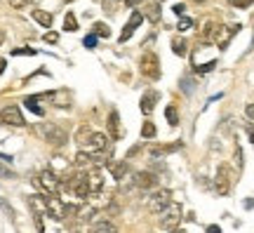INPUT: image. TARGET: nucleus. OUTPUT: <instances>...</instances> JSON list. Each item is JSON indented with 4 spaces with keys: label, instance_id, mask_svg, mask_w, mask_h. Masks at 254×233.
Instances as JSON below:
<instances>
[{
    "label": "nucleus",
    "instance_id": "f257e3e1",
    "mask_svg": "<svg viewBox=\"0 0 254 233\" xmlns=\"http://www.w3.org/2000/svg\"><path fill=\"white\" fill-rule=\"evenodd\" d=\"M182 217H184L182 205H179V203H170V205L160 212V229H165V231H174L177 226L182 224Z\"/></svg>",
    "mask_w": 254,
    "mask_h": 233
},
{
    "label": "nucleus",
    "instance_id": "f03ea898",
    "mask_svg": "<svg viewBox=\"0 0 254 233\" xmlns=\"http://www.w3.org/2000/svg\"><path fill=\"white\" fill-rule=\"evenodd\" d=\"M38 135L43 137L47 144H52V146H64V144L68 142L66 130L52 125V123H43V125H38Z\"/></svg>",
    "mask_w": 254,
    "mask_h": 233
},
{
    "label": "nucleus",
    "instance_id": "7ed1b4c3",
    "mask_svg": "<svg viewBox=\"0 0 254 233\" xmlns=\"http://www.w3.org/2000/svg\"><path fill=\"white\" fill-rule=\"evenodd\" d=\"M139 66H141V73H144L146 78H151V80H158V78H160V59H158L153 52H146L144 57H141Z\"/></svg>",
    "mask_w": 254,
    "mask_h": 233
},
{
    "label": "nucleus",
    "instance_id": "20e7f679",
    "mask_svg": "<svg viewBox=\"0 0 254 233\" xmlns=\"http://www.w3.org/2000/svg\"><path fill=\"white\" fill-rule=\"evenodd\" d=\"M172 203V193L167 191V188H163V191H155L153 196L148 198V212H153V215H160L165 207Z\"/></svg>",
    "mask_w": 254,
    "mask_h": 233
},
{
    "label": "nucleus",
    "instance_id": "39448f33",
    "mask_svg": "<svg viewBox=\"0 0 254 233\" xmlns=\"http://www.w3.org/2000/svg\"><path fill=\"white\" fill-rule=\"evenodd\" d=\"M214 191L219 196H226L231 191V170H228V165H219L217 179H214Z\"/></svg>",
    "mask_w": 254,
    "mask_h": 233
},
{
    "label": "nucleus",
    "instance_id": "423d86ee",
    "mask_svg": "<svg viewBox=\"0 0 254 233\" xmlns=\"http://www.w3.org/2000/svg\"><path fill=\"white\" fill-rule=\"evenodd\" d=\"M0 118H2V123H5V125H14V127L26 125V120H24V116H21L19 106H14V104L2 108V111H0Z\"/></svg>",
    "mask_w": 254,
    "mask_h": 233
},
{
    "label": "nucleus",
    "instance_id": "0eeeda50",
    "mask_svg": "<svg viewBox=\"0 0 254 233\" xmlns=\"http://www.w3.org/2000/svg\"><path fill=\"white\" fill-rule=\"evenodd\" d=\"M47 215L57 219V222H64L66 219V203H62L57 193H50L47 196Z\"/></svg>",
    "mask_w": 254,
    "mask_h": 233
},
{
    "label": "nucleus",
    "instance_id": "6e6552de",
    "mask_svg": "<svg viewBox=\"0 0 254 233\" xmlns=\"http://www.w3.org/2000/svg\"><path fill=\"white\" fill-rule=\"evenodd\" d=\"M38 184L45 188L47 193H57V191L62 188V181L57 179V172H52V170L40 172V177H38Z\"/></svg>",
    "mask_w": 254,
    "mask_h": 233
},
{
    "label": "nucleus",
    "instance_id": "1a4fd4ad",
    "mask_svg": "<svg viewBox=\"0 0 254 233\" xmlns=\"http://www.w3.org/2000/svg\"><path fill=\"white\" fill-rule=\"evenodd\" d=\"M85 149L92 153H106V149H109V137L101 135V132H92L90 142L85 144Z\"/></svg>",
    "mask_w": 254,
    "mask_h": 233
},
{
    "label": "nucleus",
    "instance_id": "9d476101",
    "mask_svg": "<svg viewBox=\"0 0 254 233\" xmlns=\"http://www.w3.org/2000/svg\"><path fill=\"white\" fill-rule=\"evenodd\" d=\"M238 28H240L238 24H231V26H219L217 28V36H214V43H217V45L224 50V47L231 43V38L238 33Z\"/></svg>",
    "mask_w": 254,
    "mask_h": 233
},
{
    "label": "nucleus",
    "instance_id": "9b49d317",
    "mask_svg": "<svg viewBox=\"0 0 254 233\" xmlns=\"http://www.w3.org/2000/svg\"><path fill=\"white\" fill-rule=\"evenodd\" d=\"M144 21V17H141V12H132V17H129V21H127V26L123 28V33H120V43H127L129 38H132V33H134V28L139 26Z\"/></svg>",
    "mask_w": 254,
    "mask_h": 233
},
{
    "label": "nucleus",
    "instance_id": "f8f14e48",
    "mask_svg": "<svg viewBox=\"0 0 254 233\" xmlns=\"http://www.w3.org/2000/svg\"><path fill=\"white\" fill-rule=\"evenodd\" d=\"M106 125H109V137L113 139V142H118L120 137H123V132H120V116H118V111H116V108L111 111L109 123H106Z\"/></svg>",
    "mask_w": 254,
    "mask_h": 233
},
{
    "label": "nucleus",
    "instance_id": "ddd939ff",
    "mask_svg": "<svg viewBox=\"0 0 254 233\" xmlns=\"http://www.w3.org/2000/svg\"><path fill=\"white\" fill-rule=\"evenodd\" d=\"M155 101H158V92H153V90H148L144 97H141V113H144V116H151V113H153Z\"/></svg>",
    "mask_w": 254,
    "mask_h": 233
},
{
    "label": "nucleus",
    "instance_id": "4468645a",
    "mask_svg": "<svg viewBox=\"0 0 254 233\" xmlns=\"http://www.w3.org/2000/svg\"><path fill=\"white\" fill-rule=\"evenodd\" d=\"M134 184L139 188H153L155 184H158V179H155V174H151V172H136Z\"/></svg>",
    "mask_w": 254,
    "mask_h": 233
},
{
    "label": "nucleus",
    "instance_id": "2eb2a0df",
    "mask_svg": "<svg viewBox=\"0 0 254 233\" xmlns=\"http://www.w3.org/2000/svg\"><path fill=\"white\" fill-rule=\"evenodd\" d=\"M28 203H31V207L36 210L38 217H45L47 215V198L45 196H31V198H28Z\"/></svg>",
    "mask_w": 254,
    "mask_h": 233
},
{
    "label": "nucleus",
    "instance_id": "dca6fc26",
    "mask_svg": "<svg viewBox=\"0 0 254 233\" xmlns=\"http://www.w3.org/2000/svg\"><path fill=\"white\" fill-rule=\"evenodd\" d=\"M85 179H87V184H90L92 191H101V188H104V177H101L99 170H90L87 174H85Z\"/></svg>",
    "mask_w": 254,
    "mask_h": 233
},
{
    "label": "nucleus",
    "instance_id": "f3484780",
    "mask_svg": "<svg viewBox=\"0 0 254 233\" xmlns=\"http://www.w3.org/2000/svg\"><path fill=\"white\" fill-rule=\"evenodd\" d=\"M50 97L55 99V104L59 108H68V106H71V92H68V90H57L55 94H50Z\"/></svg>",
    "mask_w": 254,
    "mask_h": 233
},
{
    "label": "nucleus",
    "instance_id": "a211bd4d",
    "mask_svg": "<svg viewBox=\"0 0 254 233\" xmlns=\"http://www.w3.org/2000/svg\"><path fill=\"white\" fill-rule=\"evenodd\" d=\"M31 14H33V19H36L40 26H45V28L52 26V14L50 12H45V9H31Z\"/></svg>",
    "mask_w": 254,
    "mask_h": 233
},
{
    "label": "nucleus",
    "instance_id": "6ab92c4d",
    "mask_svg": "<svg viewBox=\"0 0 254 233\" xmlns=\"http://www.w3.org/2000/svg\"><path fill=\"white\" fill-rule=\"evenodd\" d=\"M87 198H90L87 203H92V205L97 207V210H99V207H109V203H111V200L104 196L101 191H90V196H87Z\"/></svg>",
    "mask_w": 254,
    "mask_h": 233
},
{
    "label": "nucleus",
    "instance_id": "aec40b11",
    "mask_svg": "<svg viewBox=\"0 0 254 233\" xmlns=\"http://www.w3.org/2000/svg\"><path fill=\"white\" fill-rule=\"evenodd\" d=\"M97 160H99L97 155H90V153H85V151H80L75 155V165H78V167H92Z\"/></svg>",
    "mask_w": 254,
    "mask_h": 233
},
{
    "label": "nucleus",
    "instance_id": "412c9836",
    "mask_svg": "<svg viewBox=\"0 0 254 233\" xmlns=\"http://www.w3.org/2000/svg\"><path fill=\"white\" fill-rule=\"evenodd\" d=\"M94 212H97V207L92 205V203H87V205L78 207L75 217H78V219H82V222H87V219H92V217H94Z\"/></svg>",
    "mask_w": 254,
    "mask_h": 233
},
{
    "label": "nucleus",
    "instance_id": "4be33fe9",
    "mask_svg": "<svg viewBox=\"0 0 254 233\" xmlns=\"http://www.w3.org/2000/svg\"><path fill=\"white\" fill-rule=\"evenodd\" d=\"M73 188H75V196H78V198H87V196H90V191H92L90 184H87V179H85V177L75 181V186H73Z\"/></svg>",
    "mask_w": 254,
    "mask_h": 233
},
{
    "label": "nucleus",
    "instance_id": "5701e85b",
    "mask_svg": "<svg viewBox=\"0 0 254 233\" xmlns=\"http://www.w3.org/2000/svg\"><path fill=\"white\" fill-rule=\"evenodd\" d=\"M50 170H52V172H57V174H59V172H68V170H71V162L66 160V158H62V155H57V158H55V162H52V167H50Z\"/></svg>",
    "mask_w": 254,
    "mask_h": 233
},
{
    "label": "nucleus",
    "instance_id": "b1692460",
    "mask_svg": "<svg viewBox=\"0 0 254 233\" xmlns=\"http://www.w3.org/2000/svg\"><path fill=\"white\" fill-rule=\"evenodd\" d=\"M90 135H92V130L87 125H82L80 130H78V135H75V142H78V146L80 149H85V144L90 142Z\"/></svg>",
    "mask_w": 254,
    "mask_h": 233
},
{
    "label": "nucleus",
    "instance_id": "393cba45",
    "mask_svg": "<svg viewBox=\"0 0 254 233\" xmlns=\"http://www.w3.org/2000/svg\"><path fill=\"white\" fill-rule=\"evenodd\" d=\"M146 17H148V21L158 24V21H160V5H158V2H151V5L146 7Z\"/></svg>",
    "mask_w": 254,
    "mask_h": 233
},
{
    "label": "nucleus",
    "instance_id": "a878e982",
    "mask_svg": "<svg viewBox=\"0 0 254 233\" xmlns=\"http://www.w3.org/2000/svg\"><path fill=\"white\" fill-rule=\"evenodd\" d=\"M64 28H66L68 33H75V31H78V19H75V14H73V12H68V14H66V19H64Z\"/></svg>",
    "mask_w": 254,
    "mask_h": 233
},
{
    "label": "nucleus",
    "instance_id": "bb28decb",
    "mask_svg": "<svg viewBox=\"0 0 254 233\" xmlns=\"http://www.w3.org/2000/svg\"><path fill=\"white\" fill-rule=\"evenodd\" d=\"M111 172H113V177H116V179H123V177L127 174V160L111 165Z\"/></svg>",
    "mask_w": 254,
    "mask_h": 233
},
{
    "label": "nucleus",
    "instance_id": "cd10ccee",
    "mask_svg": "<svg viewBox=\"0 0 254 233\" xmlns=\"http://www.w3.org/2000/svg\"><path fill=\"white\" fill-rule=\"evenodd\" d=\"M217 24H214V21H207V24H205V28H202V38H205V40H214V36H217Z\"/></svg>",
    "mask_w": 254,
    "mask_h": 233
},
{
    "label": "nucleus",
    "instance_id": "c85d7f7f",
    "mask_svg": "<svg viewBox=\"0 0 254 233\" xmlns=\"http://www.w3.org/2000/svg\"><path fill=\"white\" fill-rule=\"evenodd\" d=\"M165 116H167V123L172 127L179 125V113H177V106H167L165 108Z\"/></svg>",
    "mask_w": 254,
    "mask_h": 233
},
{
    "label": "nucleus",
    "instance_id": "c756f323",
    "mask_svg": "<svg viewBox=\"0 0 254 233\" xmlns=\"http://www.w3.org/2000/svg\"><path fill=\"white\" fill-rule=\"evenodd\" d=\"M172 50H174V54H179V57H184V54H186V40H184L182 36H179V38H174V40H172Z\"/></svg>",
    "mask_w": 254,
    "mask_h": 233
},
{
    "label": "nucleus",
    "instance_id": "7c9ffc66",
    "mask_svg": "<svg viewBox=\"0 0 254 233\" xmlns=\"http://www.w3.org/2000/svg\"><path fill=\"white\" fill-rule=\"evenodd\" d=\"M92 231H99V233L116 231V224H111V222H97V224H92Z\"/></svg>",
    "mask_w": 254,
    "mask_h": 233
},
{
    "label": "nucleus",
    "instance_id": "2f4dec72",
    "mask_svg": "<svg viewBox=\"0 0 254 233\" xmlns=\"http://www.w3.org/2000/svg\"><path fill=\"white\" fill-rule=\"evenodd\" d=\"M141 137H144V139H153L155 137V125L151 123V120H146L144 123V127H141Z\"/></svg>",
    "mask_w": 254,
    "mask_h": 233
},
{
    "label": "nucleus",
    "instance_id": "473e14b6",
    "mask_svg": "<svg viewBox=\"0 0 254 233\" xmlns=\"http://www.w3.org/2000/svg\"><path fill=\"white\" fill-rule=\"evenodd\" d=\"M94 33H97L99 38H109L111 36V28L106 26L104 21H97V24H94Z\"/></svg>",
    "mask_w": 254,
    "mask_h": 233
},
{
    "label": "nucleus",
    "instance_id": "72a5a7b5",
    "mask_svg": "<svg viewBox=\"0 0 254 233\" xmlns=\"http://www.w3.org/2000/svg\"><path fill=\"white\" fill-rule=\"evenodd\" d=\"M36 101H38V97H28L26 101H24V104H26V106L31 108V111H33V113H36V116H43V108L38 106Z\"/></svg>",
    "mask_w": 254,
    "mask_h": 233
},
{
    "label": "nucleus",
    "instance_id": "f704fd0d",
    "mask_svg": "<svg viewBox=\"0 0 254 233\" xmlns=\"http://www.w3.org/2000/svg\"><path fill=\"white\" fill-rule=\"evenodd\" d=\"M0 210H2V212H5L9 219H14V210H12V205H9L5 198H0Z\"/></svg>",
    "mask_w": 254,
    "mask_h": 233
},
{
    "label": "nucleus",
    "instance_id": "c9c22d12",
    "mask_svg": "<svg viewBox=\"0 0 254 233\" xmlns=\"http://www.w3.org/2000/svg\"><path fill=\"white\" fill-rule=\"evenodd\" d=\"M254 0H228V5L231 7H238V9H245V7H250Z\"/></svg>",
    "mask_w": 254,
    "mask_h": 233
},
{
    "label": "nucleus",
    "instance_id": "e433bc0d",
    "mask_svg": "<svg viewBox=\"0 0 254 233\" xmlns=\"http://www.w3.org/2000/svg\"><path fill=\"white\" fill-rule=\"evenodd\" d=\"M31 5V0H9V7L12 9H26Z\"/></svg>",
    "mask_w": 254,
    "mask_h": 233
},
{
    "label": "nucleus",
    "instance_id": "4c0bfd02",
    "mask_svg": "<svg viewBox=\"0 0 254 233\" xmlns=\"http://www.w3.org/2000/svg\"><path fill=\"white\" fill-rule=\"evenodd\" d=\"M179 31H189V28H193V19H189V17H182L179 19Z\"/></svg>",
    "mask_w": 254,
    "mask_h": 233
},
{
    "label": "nucleus",
    "instance_id": "58836bf2",
    "mask_svg": "<svg viewBox=\"0 0 254 233\" xmlns=\"http://www.w3.org/2000/svg\"><path fill=\"white\" fill-rule=\"evenodd\" d=\"M97 38H99L97 33H92V36H87V38H85V47H90V50H92V47L97 45Z\"/></svg>",
    "mask_w": 254,
    "mask_h": 233
},
{
    "label": "nucleus",
    "instance_id": "ea45409f",
    "mask_svg": "<svg viewBox=\"0 0 254 233\" xmlns=\"http://www.w3.org/2000/svg\"><path fill=\"white\" fill-rule=\"evenodd\" d=\"M12 54H17V57H21V54H36V50H31V47H19V50H12Z\"/></svg>",
    "mask_w": 254,
    "mask_h": 233
},
{
    "label": "nucleus",
    "instance_id": "a19ab883",
    "mask_svg": "<svg viewBox=\"0 0 254 233\" xmlns=\"http://www.w3.org/2000/svg\"><path fill=\"white\" fill-rule=\"evenodd\" d=\"M57 40H59V33H45V43H50V45H55Z\"/></svg>",
    "mask_w": 254,
    "mask_h": 233
},
{
    "label": "nucleus",
    "instance_id": "79ce46f5",
    "mask_svg": "<svg viewBox=\"0 0 254 233\" xmlns=\"http://www.w3.org/2000/svg\"><path fill=\"white\" fill-rule=\"evenodd\" d=\"M236 165H238V170L243 167V151L240 149H236Z\"/></svg>",
    "mask_w": 254,
    "mask_h": 233
},
{
    "label": "nucleus",
    "instance_id": "37998d69",
    "mask_svg": "<svg viewBox=\"0 0 254 233\" xmlns=\"http://www.w3.org/2000/svg\"><path fill=\"white\" fill-rule=\"evenodd\" d=\"M0 177H5V179H12L14 174H12V172H9L7 167H2V165H0Z\"/></svg>",
    "mask_w": 254,
    "mask_h": 233
},
{
    "label": "nucleus",
    "instance_id": "c03bdc74",
    "mask_svg": "<svg viewBox=\"0 0 254 233\" xmlns=\"http://www.w3.org/2000/svg\"><path fill=\"white\" fill-rule=\"evenodd\" d=\"M113 5H116L113 0H104V12H113Z\"/></svg>",
    "mask_w": 254,
    "mask_h": 233
},
{
    "label": "nucleus",
    "instance_id": "a18cd8bd",
    "mask_svg": "<svg viewBox=\"0 0 254 233\" xmlns=\"http://www.w3.org/2000/svg\"><path fill=\"white\" fill-rule=\"evenodd\" d=\"M184 5H174V14H179V17H184Z\"/></svg>",
    "mask_w": 254,
    "mask_h": 233
},
{
    "label": "nucleus",
    "instance_id": "49530a36",
    "mask_svg": "<svg viewBox=\"0 0 254 233\" xmlns=\"http://www.w3.org/2000/svg\"><path fill=\"white\" fill-rule=\"evenodd\" d=\"M127 5H129V7H134V5H139V2H141V0H125Z\"/></svg>",
    "mask_w": 254,
    "mask_h": 233
},
{
    "label": "nucleus",
    "instance_id": "de8ad7c7",
    "mask_svg": "<svg viewBox=\"0 0 254 233\" xmlns=\"http://www.w3.org/2000/svg\"><path fill=\"white\" fill-rule=\"evenodd\" d=\"M5 73V59H0V76Z\"/></svg>",
    "mask_w": 254,
    "mask_h": 233
},
{
    "label": "nucleus",
    "instance_id": "09e8293b",
    "mask_svg": "<svg viewBox=\"0 0 254 233\" xmlns=\"http://www.w3.org/2000/svg\"><path fill=\"white\" fill-rule=\"evenodd\" d=\"M0 160H5V162H9V160H12V158H9V155H5V153H0Z\"/></svg>",
    "mask_w": 254,
    "mask_h": 233
},
{
    "label": "nucleus",
    "instance_id": "8fccbe9b",
    "mask_svg": "<svg viewBox=\"0 0 254 233\" xmlns=\"http://www.w3.org/2000/svg\"><path fill=\"white\" fill-rule=\"evenodd\" d=\"M2 40H5V31L0 28V45H2Z\"/></svg>",
    "mask_w": 254,
    "mask_h": 233
},
{
    "label": "nucleus",
    "instance_id": "3c124183",
    "mask_svg": "<svg viewBox=\"0 0 254 233\" xmlns=\"http://www.w3.org/2000/svg\"><path fill=\"white\" fill-rule=\"evenodd\" d=\"M247 113H250V116L254 118V106H247Z\"/></svg>",
    "mask_w": 254,
    "mask_h": 233
},
{
    "label": "nucleus",
    "instance_id": "603ef678",
    "mask_svg": "<svg viewBox=\"0 0 254 233\" xmlns=\"http://www.w3.org/2000/svg\"><path fill=\"white\" fill-rule=\"evenodd\" d=\"M252 142H254V130H252Z\"/></svg>",
    "mask_w": 254,
    "mask_h": 233
},
{
    "label": "nucleus",
    "instance_id": "864d4df0",
    "mask_svg": "<svg viewBox=\"0 0 254 233\" xmlns=\"http://www.w3.org/2000/svg\"><path fill=\"white\" fill-rule=\"evenodd\" d=\"M195 2H205V0H195Z\"/></svg>",
    "mask_w": 254,
    "mask_h": 233
},
{
    "label": "nucleus",
    "instance_id": "5fc2aeb1",
    "mask_svg": "<svg viewBox=\"0 0 254 233\" xmlns=\"http://www.w3.org/2000/svg\"><path fill=\"white\" fill-rule=\"evenodd\" d=\"M64 2H73V0H64Z\"/></svg>",
    "mask_w": 254,
    "mask_h": 233
},
{
    "label": "nucleus",
    "instance_id": "6e6d98bb",
    "mask_svg": "<svg viewBox=\"0 0 254 233\" xmlns=\"http://www.w3.org/2000/svg\"><path fill=\"white\" fill-rule=\"evenodd\" d=\"M0 123H2V118H0Z\"/></svg>",
    "mask_w": 254,
    "mask_h": 233
}]
</instances>
